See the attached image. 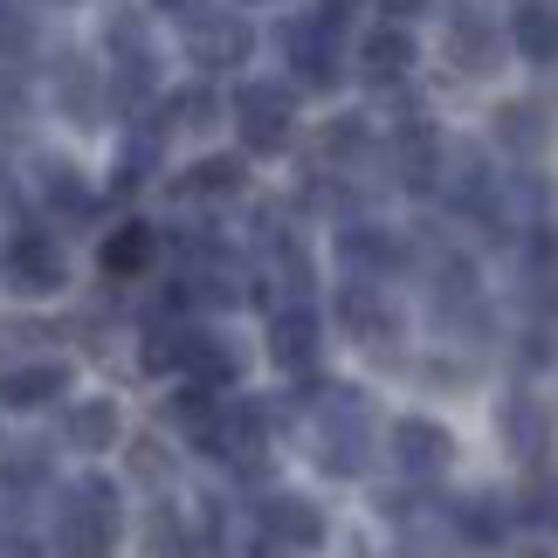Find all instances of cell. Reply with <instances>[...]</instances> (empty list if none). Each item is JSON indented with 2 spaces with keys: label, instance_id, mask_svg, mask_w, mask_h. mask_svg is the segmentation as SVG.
<instances>
[{
  "label": "cell",
  "instance_id": "1",
  "mask_svg": "<svg viewBox=\"0 0 558 558\" xmlns=\"http://www.w3.org/2000/svg\"><path fill=\"white\" fill-rule=\"evenodd\" d=\"M145 248H153V234H145V228H124L118 242L104 248V263H111V269H138V263H145Z\"/></svg>",
  "mask_w": 558,
  "mask_h": 558
},
{
  "label": "cell",
  "instance_id": "2",
  "mask_svg": "<svg viewBox=\"0 0 558 558\" xmlns=\"http://www.w3.org/2000/svg\"><path fill=\"white\" fill-rule=\"evenodd\" d=\"M56 386H62V373H49V366H41V373H21V379H8V400H49Z\"/></svg>",
  "mask_w": 558,
  "mask_h": 558
},
{
  "label": "cell",
  "instance_id": "3",
  "mask_svg": "<svg viewBox=\"0 0 558 558\" xmlns=\"http://www.w3.org/2000/svg\"><path fill=\"white\" fill-rule=\"evenodd\" d=\"M104 435H111V407H83V414H76V441H104Z\"/></svg>",
  "mask_w": 558,
  "mask_h": 558
}]
</instances>
